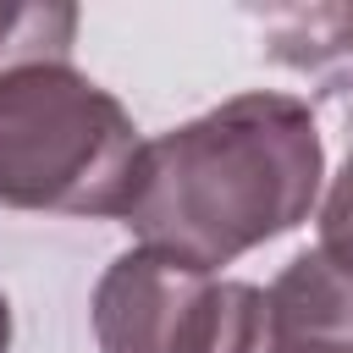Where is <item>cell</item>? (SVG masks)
<instances>
[{"label": "cell", "instance_id": "3", "mask_svg": "<svg viewBox=\"0 0 353 353\" xmlns=\"http://www.w3.org/2000/svg\"><path fill=\"white\" fill-rule=\"evenodd\" d=\"M99 353H270V303L176 254L127 248L94 287Z\"/></svg>", "mask_w": 353, "mask_h": 353}, {"label": "cell", "instance_id": "6", "mask_svg": "<svg viewBox=\"0 0 353 353\" xmlns=\"http://www.w3.org/2000/svg\"><path fill=\"white\" fill-rule=\"evenodd\" d=\"M314 226H320V243H353V154L336 171V182L325 188V199L314 210Z\"/></svg>", "mask_w": 353, "mask_h": 353}, {"label": "cell", "instance_id": "8", "mask_svg": "<svg viewBox=\"0 0 353 353\" xmlns=\"http://www.w3.org/2000/svg\"><path fill=\"white\" fill-rule=\"evenodd\" d=\"M0 353H11V303L0 292Z\"/></svg>", "mask_w": 353, "mask_h": 353}, {"label": "cell", "instance_id": "5", "mask_svg": "<svg viewBox=\"0 0 353 353\" xmlns=\"http://www.w3.org/2000/svg\"><path fill=\"white\" fill-rule=\"evenodd\" d=\"M77 6H0V77L39 61H72Z\"/></svg>", "mask_w": 353, "mask_h": 353}, {"label": "cell", "instance_id": "1", "mask_svg": "<svg viewBox=\"0 0 353 353\" xmlns=\"http://www.w3.org/2000/svg\"><path fill=\"white\" fill-rule=\"evenodd\" d=\"M325 143L303 99L254 88L143 138L121 226L138 248L221 270L237 254L298 232L320 210Z\"/></svg>", "mask_w": 353, "mask_h": 353}, {"label": "cell", "instance_id": "2", "mask_svg": "<svg viewBox=\"0 0 353 353\" xmlns=\"http://www.w3.org/2000/svg\"><path fill=\"white\" fill-rule=\"evenodd\" d=\"M143 138L127 105L72 61L0 77V204L33 215H127Z\"/></svg>", "mask_w": 353, "mask_h": 353}, {"label": "cell", "instance_id": "7", "mask_svg": "<svg viewBox=\"0 0 353 353\" xmlns=\"http://www.w3.org/2000/svg\"><path fill=\"white\" fill-rule=\"evenodd\" d=\"M270 353H353V347H325V342H276V336H270Z\"/></svg>", "mask_w": 353, "mask_h": 353}, {"label": "cell", "instance_id": "4", "mask_svg": "<svg viewBox=\"0 0 353 353\" xmlns=\"http://www.w3.org/2000/svg\"><path fill=\"white\" fill-rule=\"evenodd\" d=\"M276 342L353 347V243H314L265 292Z\"/></svg>", "mask_w": 353, "mask_h": 353}]
</instances>
